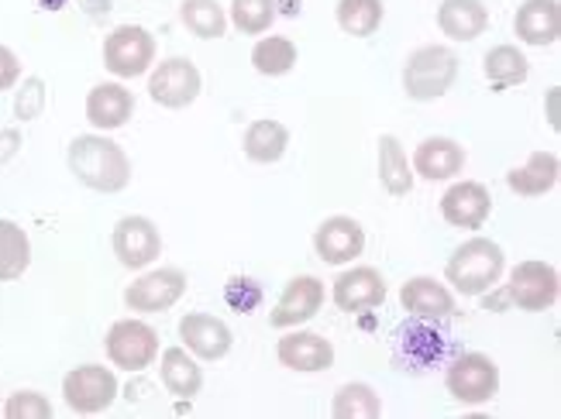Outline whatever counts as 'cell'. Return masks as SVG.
Returning <instances> with one entry per match:
<instances>
[{"label": "cell", "instance_id": "obj_10", "mask_svg": "<svg viewBox=\"0 0 561 419\" xmlns=\"http://www.w3.org/2000/svg\"><path fill=\"white\" fill-rule=\"evenodd\" d=\"M114 255L125 268H145L162 255V234L149 217H125L114 228Z\"/></svg>", "mask_w": 561, "mask_h": 419}, {"label": "cell", "instance_id": "obj_12", "mask_svg": "<svg viewBox=\"0 0 561 419\" xmlns=\"http://www.w3.org/2000/svg\"><path fill=\"white\" fill-rule=\"evenodd\" d=\"M321 306H324V282L313 276H300L283 289L279 303L270 313V327H276V330L300 327L321 313Z\"/></svg>", "mask_w": 561, "mask_h": 419}, {"label": "cell", "instance_id": "obj_23", "mask_svg": "<svg viewBox=\"0 0 561 419\" xmlns=\"http://www.w3.org/2000/svg\"><path fill=\"white\" fill-rule=\"evenodd\" d=\"M561 176V162L554 152H534L520 168H514L506 176V186L517 196H545L558 186Z\"/></svg>", "mask_w": 561, "mask_h": 419}, {"label": "cell", "instance_id": "obj_25", "mask_svg": "<svg viewBox=\"0 0 561 419\" xmlns=\"http://www.w3.org/2000/svg\"><path fill=\"white\" fill-rule=\"evenodd\" d=\"M241 148L245 155L259 165H273L286 155L289 148V131L279 120H252L245 128V138H241Z\"/></svg>", "mask_w": 561, "mask_h": 419}, {"label": "cell", "instance_id": "obj_30", "mask_svg": "<svg viewBox=\"0 0 561 419\" xmlns=\"http://www.w3.org/2000/svg\"><path fill=\"white\" fill-rule=\"evenodd\" d=\"M180 18L190 35L197 38H225L228 32V14L217 0H183Z\"/></svg>", "mask_w": 561, "mask_h": 419}, {"label": "cell", "instance_id": "obj_11", "mask_svg": "<svg viewBox=\"0 0 561 419\" xmlns=\"http://www.w3.org/2000/svg\"><path fill=\"white\" fill-rule=\"evenodd\" d=\"M183 292H186V276L180 268H159V272H149L128 286L125 303L131 313H165L180 303Z\"/></svg>", "mask_w": 561, "mask_h": 419}, {"label": "cell", "instance_id": "obj_35", "mask_svg": "<svg viewBox=\"0 0 561 419\" xmlns=\"http://www.w3.org/2000/svg\"><path fill=\"white\" fill-rule=\"evenodd\" d=\"M228 306H234L238 313H252L259 303H262V289H259V282H252V279H241V276H234L231 282H228Z\"/></svg>", "mask_w": 561, "mask_h": 419}, {"label": "cell", "instance_id": "obj_26", "mask_svg": "<svg viewBox=\"0 0 561 419\" xmlns=\"http://www.w3.org/2000/svg\"><path fill=\"white\" fill-rule=\"evenodd\" d=\"M32 265V241L14 220H0V282H14Z\"/></svg>", "mask_w": 561, "mask_h": 419}, {"label": "cell", "instance_id": "obj_1", "mask_svg": "<svg viewBox=\"0 0 561 419\" xmlns=\"http://www.w3.org/2000/svg\"><path fill=\"white\" fill-rule=\"evenodd\" d=\"M69 172L96 193H121L131 183L125 148L104 135H80L69 144Z\"/></svg>", "mask_w": 561, "mask_h": 419}, {"label": "cell", "instance_id": "obj_9", "mask_svg": "<svg viewBox=\"0 0 561 419\" xmlns=\"http://www.w3.org/2000/svg\"><path fill=\"white\" fill-rule=\"evenodd\" d=\"M149 93L159 107L183 110L201 96V69L190 59H165L152 69L149 77Z\"/></svg>", "mask_w": 561, "mask_h": 419}, {"label": "cell", "instance_id": "obj_5", "mask_svg": "<svg viewBox=\"0 0 561 419\" xmlns=\"http://www.w3.org/2000/svg\"><path fill=\"white\" fill-rule=\"evenodd\" d=\"M445 385L451 392V399L466 403V406H479L490 403L500 392V368L493 358H485L479 351L461 354L451 361V368L445 372Z\"/></svg>", "mask_w": 561, "mask_h": 419}, {"label": "cell", "instance_id": "obj_24", "mask_svg": "<svg viewBox=\"0 0 561 419\" xmlns=\"http://www.w3.org/2000/svg\"><path fill=\"white\" fill-rule=\"evenodd\" d=\"M159 379L162 385L180 399H193L204 385V372L201 364L186 354V348H165L162 361H159Z\"/></svg>", "mask_w": 561, "mask_h": 419}, {"label": "cell", "instance_id": "obj_17", "mask_svg": "<svg viewBox=\"0 0 561 419\" xmlns=\"http://www.w3.org/2000/svg\"><path fill=\"white\" fill-rule=\"evenodd\" d=\"M382 300H386V282L369 265H358L352 272H341L334 279V306L337 310L358 313V310L382 306Z\"/></svg>", "mask_w": 561, "mask_h": 419}, {"label": "cell", "instance_id": "obj_2", "mask_svg": "<svg viewBox=\"0 0 561 419\" xmlns=\"http://www.w3.org/2000/svg\"><path fill=\"white\" fill-rule=\"evenodd\" d=\"M503 268L506 255L500 244L490 237H472L461 248H455V255L445 265V276L461 295H482L500 282Z\"/></svg>", "mask_w": 561, "mask_h": 419}, {"label": "cell", "instance_id": "obj_31", "mask_svg": "<svg viewBox=\"0 0 561 419\" xmlns=\"http://www.w3.org/2000/svg\"><path fill=\"white\" fill-rule=\"evenodd\" d=\"M379 412H382V399L369 385L352 382V385H341L334 392V403H331L334 419H376Z\"/></svg>", "mask_w": 561, "mask_h": 419}, {"label": "cell", "instance_id": "obj_38", "mask_svg": "<svg viewBox=\"0 0 561 419\" xmlns=\"http://www.w3.org/2000/svg\"><path fill=\"white\" fill-rule=\"evenodd\" d=\"M18 148H21V135L18 131H0V162L14 159Z\"/></svg>", "mask_w": 561, "mask_h": 419}, {"label": "cell", "instance_id": "obj_22", "mask_svg": "<svg viewBox=\"0 0 561 419\" xmlns=\"http://www.w3.org/2000/svg\"><path fill=\"white\" fill-rule=\"evenodd\" d=\"M437 28L445 38L472 42L490 28V11H485L482 0H445L437 8Z\"/></svg>", "mask_w": 561, "mask_h": 419}, {"label": "cell", "instance_id": "obj_7", "mask_svg": "<svg viewBox=\"0 0 561 419\" xmlns=\"http://www.w3.org/2000/svg\"><path fill=\"white\" fill-rule=\"evenodd\" d=\"M558 272L548 261H520L514 272H510L506 286V300L524 313H541L558 303Z\"/></svg>", "mask_w": 561, "mask_h": 419}, {"label": "cell", "instance_id": "obj_16", "mask_svg": "<svg viewBox=\"0 0 561 419\" xmlns=\"http://www.w3.org/2000/svg\"><path fill=\"white\" fill-rule=\"evenodd\" d=\"M180 337L190 354L204 361H221L231 351V330L225 319L207 316V313H186L180 319Z\"/></svg>", "mask_w": 561, "mask_h": 419}, {"label": "cell", "instance_id": "obj_28", "mask_svg": "<svg viewBox=\"0 0 561 419\" xmlns=\"http://www.w3.org/2000/svg\"><path fill=\"white\" fill-rule=\"evenodd\" d=\"M530 77V62L520 48L514 45H496L485 56V80H490L493 90H506V86H520Z\"/></svg>", "mask_w": 561, "mask_h": 419}, {"label": "cell", "instance_id": "obj_40", "mask_svg": "<svg viewBox=\"0 0 561 419\" xmlns=\"http://www.w3.org/2000/svg\"><path fill=\"white\" fill-rule=\"evenodd\" d=\"M42 4H48V11H56V8H62L66 0H42Z\"/></svg>", "mask_w": 561, "mask_h": 419}, {"label": "cell", "instance_id": "obj_21", "mask_svg": "<svg viewBox=\"0 0 561 419\" xmlns=\"http://www.w3.org/2000/svg\"><path fill=\"white\" fill-rule=\"evenodd\" d=\"M400 303L417 319H445L455 313V295L448 292V286H442L437 279H427V276L410 279L400 289Z\"/></svg>", "mask_w": 561, "mask_h": 419}, {"label": "cell", "instance_id": "obj_36", "mask_svg": "<svg viewBox=\"0 0 561 419\" xmlns=\"http://www.w3.org/2000/svg\"><path fill=\"white\" fill-rule=\"evenodd\" d=\"M45 107V83L42 80H28L24 83V90L18 93V101H14V114L18 120H32L38 117Z\"/></svg>", "mask_w": 561, "mask_h": 419}, {"label": "cell", "instance_id": "obj_8", "mask_svg": "<svg viewBox=\"0 0 561 419\" xmlns=\"http://www.w3.org/2000/svg\"><path fill=\"white\" fill-rule=\"evenodd\" d=\"M107 358L125 372H145L159 358V334L141 319H117L107 330Z\"/></svg>", "mask_w": 561, "mask_h": 419}, {"label": "cell", "instance_id": "obj_19", "mask_svg": "<svg viewBox=\"0 0 561 419\" xmlns=\"http://www.w3.org/2000/svg\"><path fill=\"white\" fill-rule=\"evenodd\" d=\"M135 114V96L121 83H101L87 93V120L101 131L125 128Z\"/></svg>", "mask_w": 561, "mask_h": 419}, {"label": "cell", "instance_id": "obj_33", "mask_svg": "<svg viewBox=\"0 0 561 419\" xmlns=\"http://www.w3.org/2000/svg\"><path fill=\"white\" fill-rule=\"evenodd\" d=\"M231 21L241 35H265L276 21V0H231Z\"/></svg>", "mask_w": 561, "mask_h": 419}, {"label": "cell", "instance_id": "obj_34", "mask_svg": "<svg viewBox=\"0 0 561 419\" xmlns=\"http://www.w3.org/2000/svg\"><path fill=\"white\" fill-rule=\"evenodd\" d=\"M4 416L8 419H48L53 416V403L38 392H14L4 406Z\"/></svg>", "mask_w": 561, "mask_h": 419}, {"label": "cell", "instance_id": "obj_39", "mask_svg": "<svg viewBox=\"0 0 561 419\" xmlns=\"http://www.w3.org/2000/svg\"><path fill=\"white\" fill-rule=\"evenodd\" d=\"M279 8H283V14H289V18H293V14H300V0H283V4L276 0V11H279Z\"/></svg>", "mask_w": 561, "mask_h": 419}, {"label": "cell", "instance_id": "obj_6", "mask_svg": "<svg viewBox=\"0 0 561 419\" xmlns=\"http://www.w3.org/2000/svg\"><path fill=\"white\" fill-rule=\"evenodd\" d=\"M62 396H66V406L80 416L104 412L117 399V379L104 364L72 368V372L62 379Z\"/></svg>", "mask_w": 561, "mask_h": 419}, {"label": "cell", "instance_id": "obj_14", "mask_svg": "<svg viewBox=\"0 0 561 419\" xmlns=\"http://www.w3.org/2000/svg\"><path fill=\"white\" fill-rule=\"evenodd\" d=\"M276 358L283 368H293V372H328L334 364V344L321 334L310 330H293L276 344Z\"/></svg>", "mask_w": 561, "mask_h": 419}, {"label": "cell", "instance_id": "obj_15", "mask_svg": "<svg viewBox=\"0 0 561 419\" xmlns=\"http://www.w3.org/2000/svg\"><path fill=\"white\" fill-rule=\"evenodd\" d=\"M313 248L328 265H345L362 255L365 248V231L352 217H328L313 234Z\"/></svg>", "mask_w": 561, "mask_h": 419}, {"label": "cell", "instance_id": "obj_3", "mask_svg": "<svg viewBox=\"0 0 561 419\" xmlns=\"http://www.w3.org/2000/svg\"><path fill=\"white\" fill-rule=\"evenodd\" d=\"M458 80V56L448 45H424L403 66V90L410 101L431 104L445 96Z\"/></svg>", "mask_w": 561, "mask_h": 419}, {"label": "cell", "instance_id": "obj_27", "mask_svg": "<svg viewBox=\"0 0 561 419\" xmlns=\"http://www.w3.org/2000/svg\"><path fill=\"white\" fill-rule=\"evenodd\" d=\"M379 183L389 196H407L413 189V168L393 135L379 138Z\"/></svg>", "mask_w": 561, "mask_h": 419}, {"label": "cell", "instance_id": "obj_37", "mask_svg": "<svg viewBox=\"0 0 561 419\" xmlns=\"http://www.w3.org/2000/svg\"><path fill=\"white\" fill-rule=\"evenodd\" d=\"M21 77V62L8 45H0V93L11 90Z\"/></svg>", "mask_w": 561, "mask_h": 419}, {"label": "cell", "instance_id": "obj_18", "mask_svg": "<svg viewBox=\"0 0 561 419\" xmlns=\"http://www.w3.org/2000/svg\"><path fill=\"white\" fill-rule=\"evenodd\" d=\"M514 32L524 45L534 48L554 45L561 32V4L558 0H524L514 18Z\"/></svg>", "mask_w": 561, "mask_h": 419}, {"label": "cell", "instance_id": "obj_20", "mask_svg": "<svg viewBox=\"0 0 561 419\" xmlns=\"http://www.w3.org/2000/svg\"><path fill=\"white\" fill-rule=\"evenodd\" d=\"M413 172H417L421 179H451L458 176L461 168H466V148L451 138H427L417 144V152H413Z\"/></svg>", "mask_w": 561, "mask_h": 419}, {"label": "cell", "instance_id": "obj_4", "mask_svg": "<svg viewBox=\"0 0 561 419\" xmlns=\"http://www.w3.org/2000/svg\"><path fill=\"white\" fill-rule=\"evenodd\" d=\"M156 62V38L138 24H121L104 38V66L117 80L145 77Z\"/></svg>", "mask_w": 561, "mask_h": 419}, {"label": "cell", "instance_id": "obj_29", "mask_svg": "<svg viewBox=\"0 0 561 419\" xmlns=\"http://www.w3.org/2000/svg\"><path fill=\"white\" fill-rule=\"evenodd\" d=\"M337 24L352 38H369L382 24V0H337Z\"/></svg>", "mask_w": 561, "mask_h": 419}, {"label": "cell", "instance_id": "obj_13", "mask_svg": "<svg viewBox=\"0 0 561 419\" xmlns=\"http://www.w3.org/2000/svg\"><path fill=\"white\" fill-rule=\"evenodd\" d=\"M442 213L451 228L461 231H479L485 224V217L493 213V196L482 183H455L445 196H442Z\"/></svg>", "mask_w": 561, "mask_h": 419}, {"label": "cell", "instance_id": "obj_32", "mask_svg": "<svg viewBox=\"0 0 561 419\" xmlns=\"http://www.w3.org/2000/svg\"><path fill=\"white\" fill-rule=\"evenodd\" d=\"M252 66L262 77H286L297 66V45L286 35H270L252 48Z\"/></svg>", "mask_w": 561, "mask_h": 419}]
</instances>
